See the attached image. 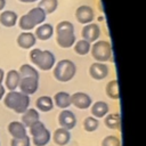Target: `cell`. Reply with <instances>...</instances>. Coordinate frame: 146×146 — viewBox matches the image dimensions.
<instances>
[{"instance_id": "obj_1", "label": "cell", "mask_w": 146, "mask_h": 146, "mask_svg": "<svg viewBox=\"0 0 146 146\" xmlns=\"http://www.w3.org/2000/svg\"><path fill=\"white\" fill-rule=\"evenodd\" d=\"M56 42L60 48H71L76 41L74 26L68 21H62L56 25Z\"/></svg>"}, {"instance_id": "obj_2", "label": "cell", "mask_w": 146, "mask_h": 146, "mask_svg": "<svg viewBox=\"0 0 146 146\" xmlns=\"http://www.w3.org/2000/svg\"><path fill=\"white\" fill-rule=\"evenodd\" d=\"M30 96L16 90L8 91L3 97L5 106L17 114H23L30 107Z\"/></svg>"}, {"instance_id": "obj_3", "label": "cell", "mask_w": 146, "mask_h": 146, "mask_svg": "<svg viewBox=\"0 0 146 146\" xmlns=\"http://www.w3.org/2000/svg\"><path fill=\"white\" fill-rule=\"evenodd\" d=\"M30 60L41 71H50L56 64V57L50 50L33 48L30 51Z\"/></svg>"}, {"instance_id": "obj_4", "label": "cell", "mask_w": 146, "mask_h": 146, "mask_svg": "<svg viewBox=\"0 0 146 146\" xmlns=\"http://www.w3.org/2000/svg\"><path fill=\"white\" fill-rule=\"evenodd\" d=\"M46 13L38 6V7H34L32 8L27 14L21 16L19 21H18V25H19V29L25 31V32H30L31 30L35 29L38 25L44 23L46 21Z\"/></svg>"}, {"instance_id": "obj_5", "label": "cell", "mask_w": 146, "mask_h": 146, "mask_svg": "<svg viewBox=\"0 0 146 146\" xmlns=\"http://www.w3.org/2000/svg\"><path fill=\"white\" fill-rule=\"evenodd\" d=\"M76 73V66L71 59H60L52 67V75L59 82L71 81Z\"/></svg>"}, {"instance_id": "obj_6", "label": "cell", "mask_w": 146, "mask_h": 146, "mask_svg": "<svg viewBox=\"0 0 146 146\" xmlns=\"http://www.w3.org/2000/svg\"><path fill=\"white\" fill-rule=\"evenodd\" d=\"M91 56L96 62L105 63L112 60L113 58V49L112 44L106 40H97L92 43L91 48Z\"/></svg>"}, {"instance_id": "obj_7", "label": "cell", "mask_w": 146, "mask_h": 146, "mask_svg": "<svg viewBox=\"0 0 146 146\" xmlns=\"http://www.w3.org/2000/svg\"><path fill=\"white\" fill-rule=\"evenodd\" d=\"M30 133L32 136V143L35 146H46L51 138L50 131L41 121H38L30 127Z\"/></svg>"}, {"instance_id": "obj_8", "label": "cell", "mask_w": 146, "mask_h": 146, "mask_svg": "<svg viewBox=\"0 0 146 146\" xmlns=\"http://www.w3.org/2000/svg\"><path fill=\"white\" fill-rule=\"evenodd\" d=\"M92 104L91 97L82 91H76L71 95V105L79 110H88Z\"/></svg>"}, {"instance_id": "obj_9", "label": "cell", "mask_w": 146, "mask_h": 146, "mask_svg": "<svg viewBox=\"0 0 146 146\" xmlns=\"http://www.w3.org/2000/svg\"><path fill=\"white\" fill-rule=\"evenodd\" d=\"M81 35H82V39H84L86 41L90 42V43H94L95 41H97L100 36V27L98 24L96 23H89V24H86L83 27H82V31H81Z\"/></svg>"}, {"instance_id": "obj_10", "label": "cell", "mask_w": 146, "mask_h": 146, "mask_svg": "<svg viewBox=\"0 0 146 146\" xmlns=\"http://www.w3.org/2000/svg\"><path fill=\"white\" fill-rule=\"evenodd\" d=\"M18 88H19L21 92H23L27 96L33 95L39 88V78H31V76L21 78Z\"/></svg>"}, {"instance_id": "obj_11", "label": "cell", "mask_w": 146, "mask_h": 146, "mask_svg": "<svg viewBox=\"0 0 146 146\" xmlns=\"http://www.w3.org/2000/svg\"><path fill=\"white\" fill-rule=\"evenodd\" d=\"M75 18L79 23H81L83 25L92 23V21L95 18L94 9L88 5H82V6L78 7L75 10Z\"/></svg>"}, {"instance_id": "obj_12", "label": "cell", "mask_w": 146, "mask_h": 146, "mask_svg": "<svg viewBox=\"0 0 146 146\" xmlns=\"http://www.w3.org/2000/svg\"><path fill=\"white\" fill-rule=\"evenodd\" d=\"M58 123L60 128L71 130L76 125V116L70 110H62L60 113L58 114Z\"/></svg>"}, {"instance_id": "obj_13", "label": "cell", "mask_w": 146, "mask_h": 146, "mask_svg": "<svg viewBox=\"0 0 146 146\" xmlns=\"http://www.w3.org/2000/svg\"><path fill=\"white\" fill-rule=\"evenodd\" d=\"M110 73V68L106 64L95 62L89 67V75L94 80H104Z\"/></svg>"}, {"instance_id": "obj_14", "label": "cell", "mask_w": 146, "mask_h": 146, "mask_svg": "<svg viewBox=\"0 0 146 146\" xmlns=\"http://www.w3.org/2000/svg\"><path fill=\"white\" fill-rule=\"evenodd\" d=\"M18 47H21L22 49H31L33 48V46H35L36 42V38L34 35V33L32 32H22L16 40Z\"/></svg>"}, {"instance_id": "obj_15", "label": "cell", "mask_w": 146, "mask_h": 146, "mask_svg": "<svg viewBox=\"0 0 146 146\" xmlns=\"http://www.w3.org/2000/svg\"><path fill=\"white\" fill-rule=\"evenodd\" d=\"M19 80H21V76H19V73L17 70H10L8 71L6 74H5V88L8 89L9 91H13V90H16L18 88V84H19Z\"/></svg>"}, {"instance_id": "obj_16", "label": "cell", "mask_w": 146, "mask_h": 146, "mask_svg": "<svg viewBox=\"0 0 146 146\" xmlns=\"http://www.w3.org/2000/svg\"><path fill=\"white\" fill-rule=\"evenodd\" d=\"M91 108V116L96 117V119H103L105 115H107L110 113V106L106 102L103 100H98L91 104V106L89 107Z\"/></svg>"}, {"instance_id": "obj_17", "label": "cell", "mask_w": 146, "mask_h": 146, "mask_svg": "<svg viewBox=\"0 0 146 146\" xmlns=\"http://www.w3.org/2000/svg\"><path fill=\"white\" fill-rule=\"evenodd\" d=\"M34 35L38 40H41V41L49 40L54 35V26L49 23H42L36 26Z\"/></svg>"}, {"instance_id": "obj_18", "label": "cell", "mask_w": 146, "mask_h": 146, "mask_svg": "<svg viewBox=\"0 0 146 146\" xmlns=\"http://www.w3.org/2000/svg\"><path fill=\"white\" fill-rule=\"evenodd\" d=\"M52 140L58 146H65L71 140V132L64 128H57L52 133Z\"/></svg>"}, {"instance_id": "obj_19", "label": "cell", "mask_w": 146, "mask_h": 146, "mask_svg": "<svg viewBox=\"0 0 146 146\" xmlns=\"http://www.w3.org/2000/svg\"><path fill=\"white\" fill-rule=\"evenodd\" d=\"M8 132L10 133L13 138H16V139L23 138L27 135L26 127L19 121H11L8 124Z\"/></svg>"}, {"instance_id": "obj_20", "label": "cell", "mask_w": 146, "mask_h": 146, "mask_svg": "<svg viewBox=\"0 0 146 146\" xmlns=\"http://www.w3.org/2000/svg\"><path fill=\"white\" fill-rule=\"evenodd\" d=\"M52 102L54 105H56L58 108L66 110L67 107L71 106V95L66 91H58L55 94Z\"/></svg>"}, {"instance_id": "obj_21", "label": "cell", "mask_w": 146, "mask_h": 146, "mask_svg": "<svg viewBox=\"0 0 146 146\" xmlns=\"http://www.w3.org/2000/svg\"><path fill=\"white\" fill-rule=\"evenodd\" d=\"M40 121V114H39V111L35 110V108H27L23 114H22V123L30 128L32 124H34L35 122Z\"/></svg>"}, {"instance_id": "obj_22", "label": "cell", "mask_w": 146, "mask_h": 146, "mask_svg": "<svg viewBox=\"0 0 146 146\" xmlns=\"http://www.w3.org/2000/svg\"><path fill=\"white\" fill-rule=\"evenodd\" d=\"M104 124L108 129L120 130L121 129V115L120 113H108L104 116Z\"/></svg>"}, {"instance_id": "obj_23", "label": "cell", "mask_w": 146, "mask_h": 146, "mask_svg": "<svg viewBox=\"0 0 146 146\" xmlns=\"http://www.w3.org/2000/svg\"><path fill=\"white\" fill-rule=\"evenodd\" d=\"M18 16L13 10H5L0 14V23L6 27H13L16 25Z\"/></svg>"}, {"instance_id": "obj_24", "label": "cell", "mask_w": 146, "mask_h": 146, "mask_svg": "<svg viewBox=\"0 0 146 146\" xmlns=\"http://www.w3.org/2000/svg\"><path fill=\"white\" fill-rule=\"evenodd\" d=\"M35 106L38 111L41 112H50L54 108V102L52 98L49 96H40L35 100Z\"/></svg>"}, {"instance_id": "obj_25", "label": "cell", "mask_w": 146, "mask_h": 146, "mask_svg": "<svg viewBox=\"0 0 146 146\" xmlns=\"http://www.w3.org/2000/svg\"><path fill=\"white\" fill-rule=\"evenodd\" d=\"M105 91H106V96L113 100H117L120 98V89H119V82L116 79L111 80L110 82H107L106 87H105Z\"/></svg>"}, {"instance_id": "obj_26", "label": "cell", "mask_w": 146, "mask_h": 146, "mask_svg": "<svg viewBox=\"0 0 146 146\" xmlns=\"http://www.w3.org/2000/svg\"><path fill=\"white\" fill-rule=\"evenodd\" d=\"M74 46V51L80 55V56H84L90 52V48H91V43L86 41L84 39H81L79 41H75V43L73 44Z\"/></svg>"}, {"instance_id": "obj_27", "label": "cell", "mask_w": 146, "mask_h": 146, "mask_svg": "<svg viewBox=\"0 0 146 146\" xmlns=\"http://www.w3.org/2000/svg\"><path fill=\"white\" fill-rule=\"evenodd\" d=\"M19 76L21 78H26V76H31V78H39V72L36 71V68L30 64H23L19 70H18Z\"/></svg>"}, {"instance_id": "obj_28", "label": "cell", "mask_w": 146, "mask_h": 146, "mask_svg": "<svg viewBox=\"0 0 146 146\" xmlns=\"http://www.w3.org/2000/svg\"><path fill=\"white\" fill-rule=\"evenodd\" d=\"M39 7L46 13V15L54 13L58 7L57 0H41L39 3Z\"/></svg>"}, {"instance_id": "obj_29", "label": "cell", "mask_w": 146, "mask_h": 146, "mask_svg": "<svg viewBox=\"0 0 146 146\" xmlns=\"http://www.w3.org/2000/svg\"><path fill=\"white\" fill-rule=\"evenodd\" d=\"M98 127H99V121L94 116H87L83 121V129L87 132H94L98 129Z\"/></svg>"}, {"instance_id": "obj_30", "label": "cell", "mask_w": 146, "mask_h": 146, "mask_svg": "<svg viewBox=\"0 0 146 146\" xmlns=\"http://www.w3.org/2000/svg\"><path fill=\"white\" fill-rule=\"evenodd\" d=\"M100 146H121V140L117 136L110 135V136L104 137V139L102 140Z\"/></svg>"}, {"instance_id": "obj_31", "label": "cell", "mask_w": 146, "mask_h": 146, "mask_svg": "<svg viewBox=\"0 0 146 146\" xmlns=\"http://www.w3.org/2000/svg\"><path fill=\"white\" fill-rule=\"evenodd\" d=\"M31 145V138L26 135L23 138H11L10 140V146H30Z\"/></svg>"}, {"instance_id": "obj_32", "label": "cell", "mask_w": 146, "mask_h": 146, "mask_svg": "<svg viewBox=\"0 0 146 146\" xmlns=\"http://www.w3.org/2000/svg\"><path fill=\"white\" fill-rule=\"evenodd\" d=\"M5 95H6V88H5V86L0 84V100L3 99Z\"/></svg>"}, {"instance_id": "obj_33", "label": "cell", "mask_w": 146, "mask_h": 146, "mask_svg": "<svg viewBox=\"0 0 146 146\" xmlns=\"http://www.w3.org/2000/svg\"><path fill=\"white\" fill-rule=\"evenodd\" d=\"M3 79H5V72H3L2 68H0V84H2Z\"/></svg>"}, {"instance_id": "obj_34", "label": "cell", "mask_w": 146, "mask_h": 146, "mask_svg": "<svg viewBox=\"0 0 146 146\" xmlns=\"http://www.w3.org/2000/svg\"><path fill=\"white\" fill-rule=\"evenodd\" d=\"M6 6V0H0V10H2Z\"/></svg>"}, {"instance_id": "obj_35", "label": "cell", "mask_w": 146, "mask_h": 146, "mask_svg": "<svg viewBox=\"0 0 146 146\" xmlns=\"http://www.w3.org/2000/svg\"><path fill=\"white\" fill-rule=\"evenodd\" d=\"M21 2H24V3H32V2H36L38 0H18Z\"/></svg>"}]
</instances>
